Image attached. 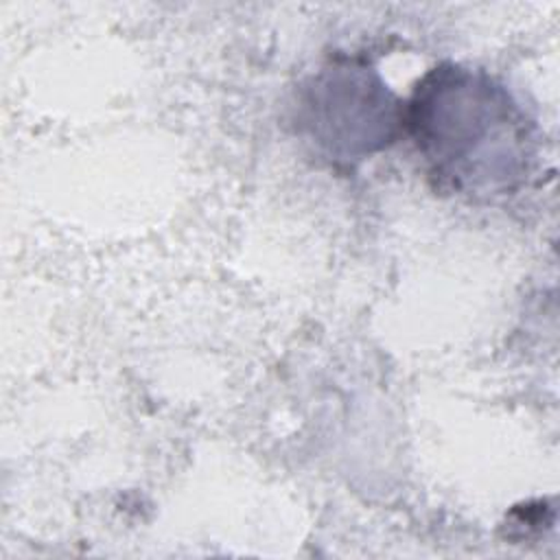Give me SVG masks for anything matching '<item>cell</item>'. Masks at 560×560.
<instances>
[{
	"label": "cell",
	"instance_id": "6da1fadb",
	"mask_svg": "<svg viewBox=\"0 0 560 560\" xmlns=\"http://www.w3.org/2000/svg\"><path fill=\"white\" fill-rule=\"evenodd\" d=\"M402 129L435 188L472 201L518 190L534 166L532 120L490 74L459 63H440L418 81Z\"/></svg>",
	"mask_w": 560,
	"mask_h": 560
},
{
	"label": "cell",
	"instance_id": "7a4b0ae2",
	"mask_svg": "<svg viewBox=\"0 0 560 560\" xmlns=\"http://www.w3.org/2000/svg\"><path fill=\"white\" fill-rule=\"evenodd\" d=\"M298 125L332 162L352 164L396 140L402 103L370 66L339 59L304 85Z\"/></svg>",
	"mask_w": 560,
	"mask_h": 560
}]
</instances>
